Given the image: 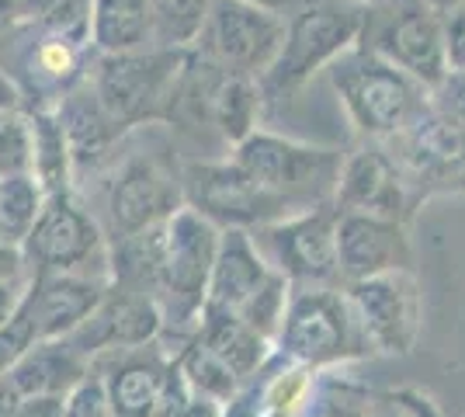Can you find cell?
Here are the masks:
<instances>
[{
  "mask_svg": "<svg viewBox=\"0 0 465 417\" xmlns=\"http://www.w3.org/2000/svg\"><path fill=\"white\" fill-rule=\"evenodd\" d=\"M18 251L35 268V275H74L101 254V230L66 192H56L45 199Z\"/></svg>",
  "mask_w": 465,
  "mask_h": 417,
  "instance_id": "7c38bea8",
  "label": "cell"
},
{
  "mask_svg": "<svg viewBox=\"0 0 465 417\" xmlns=\"http://www.w3.org/2000/svg\"><path fill=\"white\" fill-rule=\"evenodd\" d=\"M21 296H25V285H21L18 278L15 282H0V327L15 317Z\"/></svg>",
  "mask_w": 465,
  "mask_h": 417,
  "instance_id": "74e56055",
  "label": "cell"
},
{
  "mask_svg": "<svg viewBox=\"0 0 465 417\" xmlns=\"http://www.w3.org/2000/svg\"><path fill=\"white\" fill-rule=\"evenodd\" d=\"M15 417H63V397H28L21 400Z\"/></svg>",
  "mask_w": 465,
  "mask_h": 417,
  "instance_id": "8d00e7d4",
  "label": "cell"
},
{
  "mask_svg": "<svg viewBox=\"0 0 465 417\" xmlns=\"http://www.w3.org/2000/svg\"><path fill=\"white\" fill-rule=\"evenodd\" d=\"M198 341L213 352L236 379L253 376L264 358H268V338L251 331L236 313H219V310H202V334Z\"/></svg>",
  "mask_w": 465,
  "mask_h": 417,
  "instance_id": "7402d4cb",
  "label": "cell"
},
{
  "mask_svg": "<svg viewBox=\"0 0 465 417\" xmlns=\"http://www.w3.org/2000/svg\"><path fill=\"white\" fill-rule=\"evenodd\" d=\"M274 272L268 268L264 254L253 247V240L243 230H226L219 237V251H215L213 278H209V296H205V310H219V313H240L251 303Z\"/></svg>",
  "mask_w": 465,
  "mask_h": 417,
  "instance_id": "ac0fdd59",
  "label": "cell"
},
{
  "mask_svg": "<svg viewBox=\"0 0 465 417\" xmlns=\"http://www.w3.org/2000/svg\"><path fill=\"white\" fill-rule=\"evenodd\" d=\"M21 264H25V258H21L18 247L0 243V282H15L21 275Z\"/></svg>",
  "mask_w": 465,
  "mask_h": 417,
  "instance_id": "f35d334b",
  "label": "cell"
},
{
  "mask_svg": "<svg viewBox=\"0 0 465 417\" xmlns=\"http://www.w3.org/2000/svg\"><path fill=\"white\" fill-rule=\"evenodd\" d=\"M32 171V125L18 112H0V174Z\"/></svg>",
  "mask_w": 465,
  "mask_h": 417,
  "instance_id": "f546056e",
  "label": "cell"
},
{
  "mask_svg": "<svg viewBox=\"0 0 465 417\" xmlns=\"http://www.w3.org/2000/svg\"><path fill=\"white\" fill-rule=\"evenodd\" d=\"M441 32H445L448 74H465V0L441 15Z\"/></svg>",
  "mask_w": 465,
  "mask_h": 417,
  "instance_id": "1f68e13d",
  "label": "cell"
},
{
  "mask_svg": "<svg viewBox=\"0 0 465 417\" xmlns=\"http://www.w3.org/2000/svg\"><path fill=\"white\" fill-rule=\"evenodd\" d=\"M174 369H177V376L184 379V386L194 390L198 397L213 400V403H230V400L236 397V382H240V379L232 376L230 369H226L202 341H192V344H188V352L181 355V362H177Z\"/></svg>",
  "mask_w": 465,
  "mask_h": 417,
  "instance_id": "83f0119b",
  "label": "cell"
},
{
  "mask_svg": "<svg viewBox=\"0 0 465 417\" xmlns=\"http://www.w3.org/2000/svg\"><path fill=\"white\" fill-rule=\"evenodd\" d=\"M365 341L386 355H410L420 334V289L410 272H386L348 285Z\"/></svg>",
  "mask_w": 465,
  "mask_h": 417,
  "instance_id": "8fae6325",
  "label": "cell"
},
{
  "mask_svg": "<svg viewBox=\"0 0 465 417\" xmlns=\"http://www.w3.org/2000/svg\"><path fill=\"white\" fill-rule=\"evenodd\" d=\"M232 164L289 202H302L306 195L330 192L341 178L344 160L337 150H316V146H299L292 139L268 136V133H251L236 146Z\"/></svg>",
  "mask_w": 465,
  "mask_h": 417,
  "instance_id": "9c48e42d",
  "label": "cell"
},
{
  "mask_svg": "<svg viewBox=\"0 0 465 417\" xmlns=\"http://www.w3.org/2000/svg\"><path fill=\"white\" fill-rule=\"evenodd\" d=\"M177 209H184L181 184L150 157L129 160L112 184V195H108L112 226L122 237H133V233H143L150 226L167 223Z\"/></svg>",
  "mask_w": 465,
  "mask_h": 417,
  "instance_id": "9a60e30c",
  "label": "cell"
},
{
  "mask_svg": "<svg viewBox=\"0 0 465 417\" xmlns=\"http://www.w3.org/2000/svg\"><path fill=\"white\" fill-rule=\"evenodd\" d=\"M361 21L365 11L351 0H306L295 7L285 25V42L264 74L268 91L289 94L312 77V70L344 56L361 35Z\"/></svg>",
  "mask_w": 465,
  "mask_h": 417,
  "instance_id": "7a4b0ae2",
  "label": "cell"
},
{
  "mask_svg": "<svg viewBox=\"0 0 465 417\" xmlns=\"http://www.w3.org/2000/svg\"><path fill=\"white\" fill-rule=\"evenodd\" d=\"M337 213H361L379 219H407V195L396 160L382 150H358L341 164V178L333 184Z\"/></svg>",
  "mask_w": 465,
  "mask_h": 417,
  "instance_id": "e0dca14e",
  "label": "cell"
},
{
  "mask_svg": "<svg viewBox=\"0 0 465 417\" xmlns=\"http://www.w3.org/2000/svg\"><path fill=\"white\" fill-rule=\"evenodd\" d=\"M278 344H282V355L306 369L348 362L369 348L348 296H341L333 289L295 293L285 306L282 327H278Z\"/></svg>",
  "mask_w": 465,
  "mask_h": 417,
  "instance_id": "277c9868",
  "label": "cell"
},
{
  "mask_svg": "<svg viewBox=\"0 0 465 417\" xmlns=\"http://www.w3.org/2000/svg\"><path fill=\"white\" fill-rule=\"evenodd\" d=\"M438 94H441V112L465 129V74H448V80L438 87Z\"/></svg>",
  "mask_w": 465,
  "mask_h": 417,
  "instance_id": "836d02e7",
  "label": "cell"
},
{
  "mask_svg": "<svg viewBox=\"0 0 465 417\" xmlns=\"http://www.w3.org/2000/svg\"><path fill=\"white\" fill-rule=\"evenodd\" d=\"M337 272L348 285L386 272H410V240L403 223L337 213Z\"/></svg>",
  "mask_w": 465,
  "mask_h": 417,
  "instance_id": "5bb4252c",
  "label": "cell"
},
{
  "mask_svg": "<svg viewBox=\"0 0 465 417\" xmlns=\"http://www.w3.org/2000/svg\"><path fill=\"white\" fill-rule=\"evenodd\" d=\"M28 125H32V174L39 178L42 188H49V195L66 192L63 181L70 171V150H66L59 119L35 115V119H28Z\"/></svg>",
  "mask_w": 465,
  "mask_h": 417,
  "instance_id": "4316f807",
  "label": "cell"
},
{
  "mask_svg": "<svg viewBox=\"0 0 465 417\" xmlns=\"http://www.w3.org/2000/svg\"><path fill=\"white\" fill-rule=\"evenodd\" d=\"M209 7H213V0H150L153 32L167 45L194 42L198 32H202V25H205Z\"/></svg>",
  "mask_w": 465,
  "mask_h": 417,
  "instance_id": "f1b7e54d",
  "label": "cell"
},
{
  "mask_svg": "<svg viewBox=\"0 0 465 417\" xmlns=\"http://www.w3.org/2000/svg\"><path fill=\"white\" fill-rule=\"evenodd\" d=\"M91 21H94V42L108 56L136 53L153 32L150 0H94Z\"/></svg>",
  "mask_w": 465,
  "mask_h": 417,
  "instance_id": "603a6c76",
  "label": "cell"
},
{
  "mask_svg": "<svg viewBox=\"0 0 465 417\" xmlns=\"http://www.w3.org/2000/svg\"><path fill=\"white\" fill-rule=\"evenodd\" d=\"M160 327H163V313L150 296L104 289L94 313L63 341L80 358H91L97 352H129L139 344H150L160 334Z\"/></svg>",
  "mask_w": 465,
  "mask_h": 417,
  "instance_id": "4fadbf2b",
  "label": "cell"
},
{
  "mask_svg": "<svg viewBox=\"0 0 465 417\" xmlns=\"http://www.w3.org/2000/svg\"><path fill=\"white\" fill-rule=\"evenodd\" d=\"M424 7H430V11H438V15H445V11H451L459 0H420Z\"/></svg>",
  "mask_w": 465,
  "mask_h": 417,
  "instance_id": "7bdbcfd3",
  "label": "cell"
},
{
  "mask_svg": "<svg viewBox=\"0 0 465 417\" xmlns=\"http://www.w3.org/2000/svg\"><path fill=\"white\" fill-rule=\"evenodd\" d=\"M403 164L430 181H455L465 174V129L445 112H424L403 133Z\"/></svg>",
  "mask_w": 465,
  "mask_h": 417,
  "instance_id": "d6986e66",
  "label": "cell"
},
{
  "mask_svg": "<svg viewBox=\"0 0 465 417\" xmlns=\"http://www.w3.org/2000/svg\"><path fill=\"white\" fill-rule=\"evenodd\" d=\"M455 181H459V184H462V188H465V174H459V178H455Z\"/></svg>",
  "mask_w": 465,
  "mask_h": 417,
  "instance_id": "ee69618b",
  "label": "cell"
},
{
  "mask_svg": "<svg viewBox=\"0 0 465 417\" xmlns=\"http://www.w3.org/2000/svg\"><path fill=\"white\" fill-rule=\"evenodd\" d=\"M104 296V285L80 275H35L18 303L32 341H63L94 313Z\"/></svg>",
  "mask_w": 465,
  "mask_h": 417,
  "instance_id": "2e32d148",
  "label": "cell"
},
{
  "mask_svg": "<svg viewBox=\"0 0 465 417\" xmlns=\"http://www.w3.org/2000/svg\"><path fill=\"white\" fill-rule=\"evenodd\" d=\"M25 11V0H0V32L11 28Z\"/></svg>",
  "mask_w": 465,
  "mask_h": 417,
  "instance_id": "60d3db41",
  "label": "cell"
},
{
  "mask_svg": "<svg viewBox=\"0 0 465 417\" xmlns=\"http://www.w3.org/2000/svg\"><path fill=\"white\" fill-rule=\"evenodd\" d=\"M184 192L192 199L194 213L209 223H230L240 226H268L285 216L295 202L264 188L236 164H192L184 174Z\"/></svg>",
  "mask_w": 465,
  "mask_h": 417,
  "instance_id": "30bf717a",
  "label": "cell"
},
{
  "mask_svg": "<svg viewBox=\"0 0 465 417\" xmlns=\"http://www.w3.org/2000/svg\"><path fill=\"white\" fill-rule=\"evenodd\" d=\"M59 125L66 136V150H70V164H84L94 160L108 150V143L115 139L122 125L104 115L101 101L94 98V91H80L70 98V104L59 112Z\"/></svg>",
  "mask_w": 465,
  "mask_h": 417,
  "instance_id": "cb8c5ba5",
  "label": "cell"
},
{
  "mask_svg": "<svg viewBox=\"0 0 465 417\" xmlns=\"http://www.w3.org/2000/svg\"><path fill=\"white\" fill-rule=\"evenodd\" d=\"M369 417H434L420 403H410L407 393H389L369 407Z\"/></svg>",
  "mask_w": 465,
  "mask_h": 417,
  "instance_id": "e575fe53",
  "label": "cell"
},
{
  "mask_svg": "<svg viewBox=\"0 0 465 417\" xmlns=\"http://www.w3.org/2000/svg\"><path fill=\"white\" fill-rule=\"evenodd\" d=\"M133 352L136 348L122 352L108 379H101L104 397H108L112 417H156L163 393H167L171 369L156 355H133Z\"/></svg>",
  "mask_w": 465,
  "mask_h": 417,
  "instance_id": "ffe728a7",
  "label": "cell"
},
{
  "mask_svg": "<svg viewBox=\"0 0 465 417\" xmlns=\"http://www.w3.org/2000/svg\"><path fill=\"white\" fill-rule=\"evenodd\" d=\"M257 112H261V91H257L253 77L223 74V77L215 80L213 98H209V115L223 129V136L240 146L253 133Z\"/></svg>",
  "mask_w": 465,
  "mask_h": 417,
  "instance_id": "484cf974",
  "label": "cell"
},
{
  "mask_svg": "<svg viewBox=\"0 0 465 417\" xmlns=\"http://www.w3.org/2000/svg\"><path fill=\"white\" fill-rule=\"evenodd\" d=\"M215 251H219L215 223L198 216L194 209H177L174 216L167 219L156 306H163L177 323H184L205 310Z\"/></svg>",
  "mask_w": 465,
  "mask_h": 417,
  "instance_id": "5b68a950",
  "label": "cell"
},
{
  "mask_svg": "<svg viewBox=\"0 0 465 417\" xmlns=\"http://www.w3.org/2000/svg\"><path fill=\"white\" fill-rule=\"evenodd\" d=\"M184 60L181 53H125V56H104L97 66L94 98L101 101L104 115L115 125H129L139 119L163 115L167 104L177 101Z\"/></svg>",
  "mask_w": 465,
  "mask_h": 417,
  "instance_id": "8992f818",
  "label": "cell"
},
{
  "mask_svg": "<svg viewBox=\"0 0 465 417\" xmlns=\"http://www.w3.org/2000/svg\"><path fill=\"white\" fill-rule=\"evenodd\" d=\"M87 376V358H80L66 341H39L7 369L11 386L28 397H66Z\"/></svg>",
  "mask_w": 465,
  "mask_h": 417,
  "instance_id": "44dd1931",
  "label": "cell"
},
{
  "mask_svg": "<svg viewBox=\"0 0 465 417\" xmlns=\"http://www.w3.org/2000/svg\"><path fill=\"white\" fill-rule=\"evenodd\" d=\"M74 63H77V56H74V42L66 39H45L39 45V53H35V66H39V74H45V77L53 80H66L70 74H74Z\"/></svg>",
  "mask_w": 465,
  "mask_h": 417,
  "instance_id": "d6a6232c",
  "label": "cell"
},
{
  "mask_svg": "<svg viewBox=\"0 0 465 417\" xmlns=\"http://www.w3.org/2000/svg\"><path fill=\"white\" fill-rule=\"evenodd\" d=\"M257 251H264L274 264V275L285 282H302L310 289H330L337 272V209H312L302 216L278 219L251 237Z\"/></svg>",
  "mask_w": 465,
  "mask_h": 417,
  "instance_id": "ba28073f",
  "label": "cell"
},
{
  "mask_svg": "<svg viewBox=\"0 0 465 417\" xmlns=\"http://www.w3.org/2000/svg\"><path fill=\"white\" fill-rule=\"evenodd\" d=\"M45 199L49 195L32 171L0 174V243L21 247L25 237L32 233Z\"/></svg>",
  "mask_w": 465,
  "mask_h": 417,
  "instance_id": "d4e9b609",
  "label": "cell"
},
{
  "mask_svg": "<svg viewBox=\"0 0 465 417\" xmlns=\"http://www.w3.org/2000/svg\"><path fill=\"white\" fill-rule=\"evenodd\" d=\"M21 407V393L11 386V379L0 376V417H15Z\"/></svg>",
  "mask_w": 465,
  "mask_h": 417,
  "instance_id": "ab89813d",
  "label": "cell"
},
{
  "mask_svg": "<svg viewBox=\"0 0 465 417\" xmlns=\"http://www.w3.org/2000/svg\"><path fill=\"white\" fill-rule=\"evenodd\" d=\"M285 42V25L272 11H261L243 0H213L205 25L198 32L202 60L223 74H268Z\"/></svg>",
  "mask_w": 465,
  "mask_h": 417,
  "instance_id": "52a82bcc",
  "label": "cell"
},
{
  "mask_svg": "<svg viewBox=\"0 0 465 417\" xmlns=\"http://www.w3.org/2000/svg\"><path fill=\"white\" fill-rule=\"evenodd\" d=\"M361 32L369 35L365 49L403 70L420 87L438 91L448 80L441 15L420 0H382L375 11H365Z\"/></svg>",
  "mask_w": 465,
  "mask_h": 417,
  "instance_id": "3957f363",
  "label": "cell"
},
{
  "mask_svg": "<svg viewBox=\"0 0 465 417\" xmlns=\"http://www.w3.org/2000/svg\"><path fill=\"white\" fill-rule=\"evenodd\" d=\"M243 4H253V7H261V11L278 15V11H295V7H302L306 0H243Z\"/></svg>",
  "mask_w": 465,
  "mask_h": 417,
  "instance_id": "b9f144b4",
  "label": "cell"
},
{
  "mask_svg": "<svg viewBox=\"0 0 465 417\" xmlns=\"http://www.w3.org/2000/svg\"><path fill=\"white\" fill-rule=\"evenodd\" d=\"M330 80L348 104L354 125L369 136H400L424 115L420 84L371 49H351L337 56L330 66Z\"/></svg>",
  "mask_w": 465,
  "mask_h": 417,
  "instance_id": "6da1fadb",
  "label": "cell"
},
{
  "mask_svg": "<svg viewBox=\"0 0 465 417\" xmlns=\"http://www.w3.org/2000/svg\"><path fill=\"white\" fill-rule=\"evenodd\" d=\"M312 417H369V403L358 397H351L341 390V397H323Z\"/></svg>",
  "mask_w": 465,
  "mask_h": 417,
  "instance_id": "d590c367",
  "label": "cell"
},
{
  "mask_svg": "<svg viewBox=\"0 0 465 417\" xmlns=\"http://www.w3.org/2000/svg\"><path fill=\"white\" fill-rule=\"evenodd\" d=\"M63 417H112V407H108V397H104V382L87 372L63 397Z\"/></svg>",
  "mask_w": 465,
  "mask_h": 417,
  "instance_id": "4dcf8cb0",
  "label": "cell"
}]
</instances>
